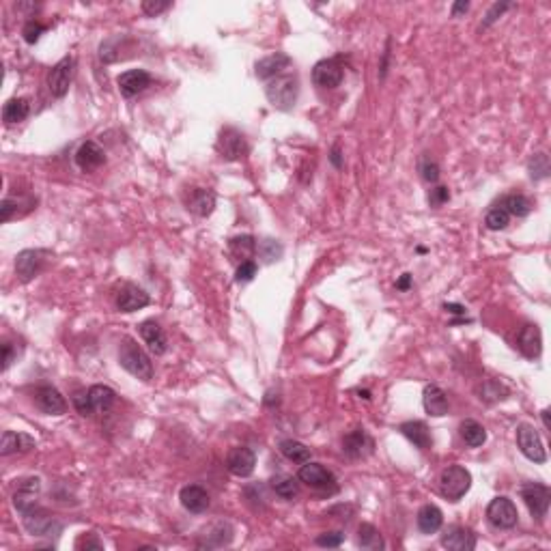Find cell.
<instances>
[{
    "label": "cell",
    "mask_w": 551,
    "mask_h": 551,
    "mask_svg": "<svg viewBox=\"0 0 551 551\" xmlns=\"http://www.w3.org/2000/svg\"><path fill=\"white\" fill-rule=\"evenodd\" d=\"M119 364L123 366V369L134 375L136 379L140 382H151L153 379V362L151 357L138 347V342L130 336H125L121 340V347H119Z\"/></svg>",
    "instance_id": "1"
},
{
    "label": "cell",
    "mask_w": 551,
    "mask_h": 551,
    "mask_svg": "<svg viewBox=\"0 0 551 551\" xmlns=\"http://www.w3.org/2000/svg\"><path fill=\"white\" fill-rule=\"evenodd\" d=\"M298 93H300V80L295 73L276 75L265 86V95L269 104L278 110H291L298 102Z\"/></svg>",
    "instance_id": "2"
},
{
    "label": "cell",
    "mask_w": 551,
    "mask_h": 551,
    "mask_svg": "<svg viewBox=\"0 0 551 551\" xmlns=\"http://www.w3.org/2000/svg\"><path fill=\"white\" fill-rule=\"evenodd\" d=\"M472 487V474L461 466H448L439 476L441 495L450 502H458Z\"/></svg>",
    "instance_id": "3"
},
{
    "label": "cell",
    "mask_w": 551,
    "mask_h": 551,
    "mask_svg": "<svg viewBox=\"0 0 551 551\" xmlns=\"http://www.w3.org/2000/svg\"><path fill=\"white\" fill-rule=\"evenodd\" d=\"M22 513V521H24V528L33 534V536H56L61 532V521L54 519L52 515H48L41 506L31 504L26 508L20 510Z\"/></svg>",
    "instance_id": "4"
},
{
    "label": "cell",
    "mask_w": 551,
    "mask_h": 551,
    "mask_svg": "<svg viewBox=\"0 0 551 551\" xmlns=\"http://www.w3.org/2000/svg\"><path fill=\"white\" fill-rule=\"evenodd\" d=\"M517 446L523 452V456L530 458V461H534V463H545L547 461V452H545L542 439L532 424L523 422V424L517 426Z\"/></svg>",
    "instance_id": "5"
},
{
    "label": "cell",
    "mask_w": 551,
    "mask_h": 551,
    "mask_svg": "<svg viewBox=\"0 0 551 551\" xmlns=\"http://www.w3.org/2000/svg\"><path fill=\"white\" fill-rule=\"evenodd\" d=\"M521 500L525 502L530 515L536 517L538 521H542L549 513L551 491H549V487H545L540 483H528L521 487Z\"/></svg>",
    "instance_id": "6"
},
{
    "label": "cell",
    "mask_w": 551,
    "mask_h": 551,
    "mask_svg": "<svg viewBox=\"0 0 551 551\" xmlns=\"http://www.w3.org/2000/svg\"><path fill=\"white\" fill-rule=\"evenodd\" d=\"M487 519L491 521V525L500 528V530H510L517 525L519 521V513H517V506L513 504V500L500 495V498H493L487 506Z\"/></svg>",
    "instance_id": "7"
},
{
    "label": "cell",
    "mask_w": 551,
    "mask_h": 551,
    "mask_svg": "<svg viewBox=\"0 0 551 551\" xmlns=\"http://www.w3.org/2000/svg\"><path fill=\"white\" fill-rule=\"evenodd\" d=\"M73 69H75V58L73 56H65L61 58L48 73V88L50 93L54 98H65L67 90H69V84H71V78H73Z\"/></svg>",
    "instance_id": "8"
},
{
    "label": "cell",
    "mask_w": 551,
    "mask_h": 551,
    "mask_svg": "<svg viewBox=\"0 0 551 551\" xmlns=\"http://www.w3.org/2000/svg\"><path fill=\"white\" fill-rule=\"evenodd\" d=\"M298 478L304 485L313 487V489H319V491L332 489V491H336V476L327 468H323L321 463H310V461L302 463V468L298 472Z\"/></svg>",
    "instance_id": "9"
},
{
    "label": "cell",
    "mask_w": 551,
    "mask_h": 551,
    "mask_svg": "<svg viewBox=\"0 0 551 551\" xmlns=\"http://www.w3.org/2000/svg\"><path fill=\"white\" fill-rule=\"evenodd\" d=\"M216 149L220 153V157L229 159V162H235L239 159L246 151H248V145H246V136L235 130V127H224L220 132V138L216 142Z\"/></svg>",
    "instance_id": "10"
},
{
    "label": "cell",
    "mask_w": 551,
    "mask_h": 551,
    "mask_svg": "<svg viewBox=\"0 0 551 551\" xmlns=\"http://www.w3.org/2000/svg\"><path fill=\"white\" fill-rule=\"evenodd\" d=\"M342 75H345V69H342L338 58H325V61H319L313 67V82L319 88H336V86H340Z\"/></svg>",
    "instance_id": "11"
},
{
    "label": "cell",
    "mask_w": 551,
    "mask_h": 551,
    "mask_svg": "<svg viewBox=\"0 0 551 551\" xmlns=\"http://www.w3.org/2000/svg\"><path fill=\"white\" fill-rule=\"evenodd\" d=\"M46 261H48V252L46 250H22L16 256V271L20 276V280L22 283L33 280L35 276L43 269Z\"/></svg>",
    "instance_id": "12"
},
{
    "label": "cell",
    "mask_w": 551,
    "mask_h": 551,
    "mask_svg": "<svg viewBox=\"0 0 551 551\" xmlns=\"http://www.w3.org/2000/svg\"><path fill=\"white\" fill-rule=\"evenodd\" d=\"M254 466H256V454L246 448V446H237V448H231L229 454H226V468L233 476H239V478H248L252 472H254Z\"/></svg>",
    "instance_id": "13"
},
{
    "label": "cell",
    "mask_w": 551,
    "mask_h": 551,
    "mask_svg": "<svg viewBox=\"0 0 551 551\" xmlns=\"http://www.w3.org/2000/svg\"><path fill=\"white\" fill-rule=\"evenodd\" d=\"M375 444L364 429H353L342 437V452L351 458H364L373 452Z\"/></svg>",
    "instance_id": "14"
},
{
    "label": "cell",
    "mask_w": 551,
    "mask_h": 551,
    "mask_svg": "<svg viewBox=\"0 0 551 551\" xmlns=\"http://www.w3.org/2000/svg\"><path fill=\"white\" fill-rule=\"evenodd\" d=\"M35 403L48 416H63L67 411L65 397L56 388H52V386H39L35 390Z\"/></svg>",
    "instance_id": "15"
},
{
    "label": "cell",
    "mask_w": 551,
    "mask_h": 551,
    "mask_svg": "<svg viewBox=\"0 0 551 551\" xmlns=\"http://www.w3.org/2000/svg\"><path fill=\"white\" fill-rule=\"evenodd\" d=\"M149 293L145 289H140L138 285H123L117 293V308L121 313H134L140 310L145 306H149Z\"/></svg>",
    "instance_id": "16"
},
{
    "label": "cell",
    "mask_w": 551,
    "mask_h": 551,
    "mask_svg": "<svg viewBox=\"0 0 551 551\" xmlns=\"http://www.w3.org/2000/svg\"><path fill=\"white\" fill-rule=\"evenodd\" d=\"M117 84H119L121 95L130 100V98H136L138 93H142V90L151 84V75L145 69H130L117 78Z\"/></svg>",
    "instance_id": "17"
},
{
    "label": "cell",
    "mask_w": 551,
    "mask_h": 551,
    "mask_svg": "<svg viewBox=\"0 0 551 551\" xmlns=\"http://www.w3.org/2000/svg\"><path fill=\"white\" fill-rule=\"evenodd\" d=\"M441 545L452 551H472L476 547V534L463 525H450L441 534Z\"/></svg>",
    "instance_id": "18"
},
{
    "label": "cell",
    "mask_w": 551,
    "mask_h": 551,
    "mask_svg": "<svg viewBox=\"0 0 551 551\" xmlns=\"http://www.w3.org/2000/svg\"><path fill=\"white\" fill-rule=\"evenodd\" d=\"M289 67H291V56H287L283 52H276V54H269V56L261 58L254 69H256V78L258 80H267L269 82L276 75L287 73Z\"/></svg>",
    "instance_id": "19"
},
{
    "label": "cell",
    "mask_w": 551,
    "mask_h": 551,
    "mask_svg": "<svg viewBox=\"0 0 551 551\" xmlns=\"http://www.w3.org/2000/svg\"><path fill=\"white\" fill-rule=\"evenodd\" d=\"M104 162H106V153H104V149H102L98 142H93V140L82 142V145L78 147V151H75V164H78L80 170H95V168H100Z\"/></svg>",
    "instance_id": "20"
},
{
    "label": "cell",
    "mask_w": 551,
    "mask_h": 551,
    "mask_svg": "<svg viewBox=\"0 0 551 551\" xmlns=\"http://www.w3.org/2000/svg\"><path fill=\"white\" fill-rule=\"evenodd\" d=\"M517 347L528 360H536L542 351V338H540L538 325H532V323L523 325L517 336Z\"/></svg>",
    "instance_id": "21"
},
{
    "label": "cell",
    "mask_w": 551,
    "mask_h": 551,
    "mask_svg": "<svg viewBox=\"0 0 551 551\" xmlns=\"http://www.w3.org/2000/svg\"><path fill=\"white\" fill-rule=\"evenodd\" d=\"M179 500H181V506L194 513V515H201L209 508V493L199 487V485H188L183 487L181 493H179Z\"/></svg>",
    "instance_id": "22"
},
{
    "label": "cell",
    "mask_w": 551,
    "mask_h": 551,
    "mask_svg": "<svg viewBox=\"0 0 551 551\" xmlns=\"http://www.w3.org/2000/svg\"><path fill=\"white\" fill-rule=\"evenodd\" d=\"M186 207L201 216V218H207L214 214L216 209V194L211 190H205V188H194L190 190V194L186 196Z\"/></svg>",
    "instance_id": "23"
},
{
    "label": "cell",
    "mask_w": 551,
    "mask_h": 551,
    "mask_svg": "<svg viewBox=\"0 0 551 551\" xmlns=\"http://www.w3.org/2000/svg\"><path fill=\"white\" fill-rule=\"evenodd\" d=\"M422 403H424L426 414L433 416V418H441V416H446L448 409H450V403H448L446 392H444L439 386H435V384H431V386L424 388V392H422Z\"/></svg>",
    "instance_id": "24"
},
{
    "label": "cell",
    "mask_w": 551,
    "mask_h": 551,
    "mask_svg": "<svg viewBox=\"0 0 551 551\" xmlns=\"http://www.w3.org/2000/svg\"><path fill=\"white\" fill-rule=\"evenodd\" d=\"M138 332L142 336V340L147 342V347L151 349V353L155 355H164L166 349H168V342H166V334L164 330L159 327V323L155 321H142L138 325Z\"/></svg>",
    "instance_id": "25"
},
{
    "label": "cell",
    "mask_w": 551,
    "mask_h": 551,
    "mask_svg": "<svg viewBox=\"0 0 551 551\" xmlns=\"http://www.w3.org/2000/svg\"><path fill=\"white\" fill-rule=\"evenodd\" d=\"M399 431L420 450H429L433 446V437H431V431L424 422L420 420H409V422H403L399 426Z\"/></svg>",
    "instance_id": "26"
},
{
    "label": "cell",
    "mask_w": 551,
    "mask_h": 551,
    "mask_svg": "<svg viewBox=\"0 0 551 551\" xmlns=\"http://www.w3.org/2000/svg\"><path fill=\"white\" fill-rule=\"evenodd\" d=\"M35 448V439L26 433H16V431H5L3 441H0V454L9 456L16 452H28Z\"/></svg>",
    "instance_id": "27"
},
{
    "label": "cell",
    "mask_w": 551,
    "mask_h": 551,
    "mask_svg": "<svg viewBox=\"0 0 551 551\" xmlns=\"http://www.w3.org/2000/svg\"><path fill=\"white\" fill-rule=\"evenodd\" d=\"M88 401L95 414H108L117 401V392L108 386H90L88 388Z\"/></svg>",
    "instance_id": "28"
},
{
    "label": "cell",
    "mask_w": 551,
    "mask_h": 551,
    "mask_svg": "<svg viewBox=\"0 0 551 551\" xmlns=\"http://www.w3.org/2000/svg\"><path fill=\"white\" fill-rule=\"evenodd\" d=\"M444 523V515L435 504H424L418 510V528L422 534H435Z\"/></svg>",
    "instance_id": "29"
},
{
    "label": "cell",
    "mask_w": 551,
    "mask_h": 551,
    "mask_svg": "<svg viewBox=\"0 0 551 551\" xmlns=\"http://www.w3.org/2000/svg\"><path fill=\"white\" fill-rule=\"evenodd\" d=\"M357 545L362 549H371V551H379V549L386 547L382 532L375 525H371V523H362L360 525V530H357Z\"/></svg>",
    "instance_id": "30"
},
{
    "label": "cell",
    "mask_w": 551,
    "mask_h": 551,
    "mask_svg": "<svg viewBox=\"0 0 551 551\" xmlns=\"http://www.w3.org/2000/svg\"><path fill=\"white\" fill-rule=\"evenodd\" d=\"M458 433H461L463 441L472 448H481L487 441V431L481 422L476 420H463L461 426H458Z\"/></svg>",
    "instance_id": "31"
},
{
    "label": "cell",
    "mask_w": 551,
    "mask_h": 551,
    "mask_svg": "<svg viewBox=\"0 0 551 551\" xmlns=\"http://www.w3.org/2000/svg\"><path fill=\"white\" fill-rule=\"evenodd\" d=\"M280 452L293 463H306L310 461V448L298 439H283L280 441Z\"/></svg>",
    "instance_id": "32"
},
{
    "label": "cell",
    "mask_w": 551,
    "mask_h": 551,
    "mask_svg": "<svg viewBox=\"0 0 551 551\" xmlns=\"http://www.w3.org/2000/svg\"><path fill=\"white\" fill-rule=\"evenodd\" d=\"M28 112H31L28 100H24V98H14V100H9V102L5 104V108H3V119H5L7 123H20V121H24V119L28 117Z\"/></svg>",
    "instance_id": "33"
},
{
    "label": "cell",
    "mask_w": 551,
    "mask_h": 551,
    "mask_svg": "<svg viewBox=\"0 0 551 551\" xmlns=\"http://www.w3.org/2000/svg\"><path fill=\"white\" fill-rule=\"evenodd\" d=\"M229 250L235 258H239L241 263L248 261L250 256H254L256 252V239L252 235H241V237H233L229 241Z\"/></svg>",
    "instance_id": "34"
},
{
    "label": "cell",
    "mask_w": 551,
    "mask_h": 551,
    "mask_svg": "<svg viewBox=\"0 0 551 551\" xmlns=\"http://www.w3.org/2000/svg\"><path fill=\"white\" fill-rule=\"evenodd\" d=\"M271 489L276 491V495H280L285 500H293L298 493H300V485L293 476H287V474H278L271 478Z\"/></svg>",
    "instance_id": "35"
},
{
    "label": "cell",
    "mask_w": 551,
    "mask_h": 551,
    "mask_svg": "<svg viewBox=\"0 0 551 551\" xmlns=\"http://www.w3.org/2000/svg\"><path fill=\"white\" fill-rule=\"evenodd\" d=\"M500 205L508 211V216H517V218H525L532 211V203L523 194H508Z\"/></svg>",
    "instance_id": "36"
},
{
    "label": "cell",
    "mask_w": 551,
    "mask_h": 551,
    "mask_svg": "<svg viewBox=\"0 0 551 551\" xmlns=\"http://www.w3.org/2000/svg\"><path fill=\"white\" fill-rule=\"evenodd\" d=\"M528 170H530V179L532 181H540V179H547L549 177V155L545 151H538L530 157L528 162Z\"/></svg>",
    "instance_id": "37"
},
{
    "label": "cell",
    "mask_w": 551,
    "mask_h": 551,
    "mask_svg": "<svg viewBox=\"0 0 551 551\" xmlns=\"http://www.w3.org/2000/svg\"><path fill=\"white\" fill-rule=\"evenodd\" d=\"M508 224H510V216H508V211H506L502 205L491 207V209L487 211V216H485V226H487L489 231H504Z\"/></svg>",
    "instance_id": "38"
},
{
    "label": "cell",
    "mask_w": 551,
    "mask_h": 551,
    "mask_svg": "<svg viewBox=\"0 0 551 551\" xmlns=\"http://www.w3.org/2000/svg\"><path fill=\"white\" fill-rule=\"evenodd\" d=\"M508 394V390L500 384V382H493V379H487L483 386H481V399L485 403H498V401H504Z\"/></svg>",
    "instance_id": "39"
},
{
    "label": "cell",
    "mask_w": 551,
    "mask_h": 551,
    "mask_svg": "<svg viewBox=\"0 0 551 551\" xmlns=\"http://www.w3.org/2000/svg\"><path fill=\"white\" fill-rule=\"evenodd\" d=\"M256 250L261 252V256L265 258V263H273V261H278V258L283 256V246L276 241V239H263V241L256 246Z\"/></svg>",
    "instance_id": "40"
},
{
    "label": "cell",
    "mask_w": 551,
    "mask_h": 551,
    "mask_svg": "<svg viewBox=\"0 0 551 551\" xmlns=\"http://www.w3.org/2000/svg\"><path fill=\"white\" fill-rule=\"evenodd\" d=\"M420 174L426 183H435L439 179V166L435 159H431L429 155L420 157Z\"/></svg>",
    "instance_id": "41"
},
{
    "label": "cell",
    "mask_w": 551,
    "mask_h": 551,
    "mask_svg": "<svg viewBox=\"0 0 551 551\" xmlns=\"http://www.w3.org/2000/svg\"><path fill=\"white\" fill-rule=\"evenodd\" d=\"M43 33H46V26H43L41 22H37V20H28V22L24 24V28H22V37H24V41L31 43V46L37 43Z\"/></svg>",
    "instance_id": "42"
},
{
    "label": "cell",
    "mask_w": 551,
    "mask_h": 551,
    "mask_svg": "<svg viewBox=\"0 0 551 551\" xmlns=\"http://www.w3.org/2000/svg\"><path fill=\"white\" fill-rule=\"evenodd\" d=\"M73 407H75L78 414L84 416V418H90V416L95 414L93 407H90V401H88V390H78V392L73 394Z\"/></svg>",
    "instance_id": "43"
},
{
    "label": "cell",
    "mask_w": 551,
    "mask_h": 551,
    "mask_svg": "<svg viewBox=\"0 0 551 551\" xmlns=\"http://www.w3.org/2000/svg\"><path fill=\"white\" fill-rule=\"evenodd\" d=\"M256 271H258V267H256V263L254 261H243L239 267H237V273H235V280L239 283V285H246V283H250V280H254V276H256Z\"/></svg>",
    "instance_id": "44"
},
{
    "label": "cell",
    "mask_w": 551,
    "mask_h": 551,
    "mask_svg": "<svg viewBox=\"0 0 551 551\" xmlns=\"http://www.w3.org/2000/svg\"><path fill=\"white\" fill-rule=\"evenodd\" d=\"M342 540H345V534L338 532V530H334V532H323V534L317 536V545H319V547H340Z\"/></svg>",
    "instance_id": "45"
},
{
    "label": "cell",
    "mask_w": 551,
    "mask_h": 551,
    "mask_svg": "<svg viewBox=\"0 0 551 551\" xmlns=\"http://www.w3.org/2000/svg\"><path fill=\"white\" fill-rule=\"evenodd\" d=\"M166 9H170V3H166V0H145L142 3V11L149 18H155V16L164 14Z\"/></svg>",
    "instance_id": "46"
},
{
    "label": "cell",
    "mask_w": 551,
    "mask_h": 551,
    "mask_svg": "<svg viewBox=\"0 0 551 551\" xmlns=\"http://www.w3.org/2000/svg\"><path fill=\"white\" fill-rule=\"evenodd\" d=\"M448 199H450V192L444 186H437L429 192V205L431 207H441L444 203H448Z\"/></svg>",
    "instance_id": "47"
},
{
    "label": "cell",
    "mask_w": 551,
    "mask_h": 551,
    "mask_svg": "<svg viewBox=\"0 0 551 551\" xmlns=\"http://www.w3.org/2000/svg\"><path fill=\"white\" fill-rule=\"evenodd\" d=\"M22 205V201H14V199H5L3 205H0V218H3V222H9L14 218V211H18Z\"/></svg>",
    "instance_id": "48"
},
{
    "label": "cell",
    "mask_w": 551,
    "mask_h": 551,
    "mask_svg": "<svg viewBox=\"0 0 551 551\" xmlns=\"http://www.w3.org/2000/svg\"><path fill=\"white\" fill-rule=\"evenodd\" d=\"M506 9H510V3H495V5L491 7V11L487 14V20L483 22V28H487L489 24H493Z\"/></svg>",
    "instance_id": "49"
},
{
    "label": "cell",
    "mask_w": 551,
    "mask_h": 551,
    "mask_svg": "<svg viewBox=\"0 0 551 551\" xmlns=\"http://www.w3.org/2000/svg\"><path fill=\"white\" fill-rule=\"evenodd\" d=\"M11 362H14V347H11V342H5L3 345V371L9 369Z\"/></svg>",
    "instance_id": "50"
},
{
    "label": "cell",
    "mask_w": 551,
    "mask_h": 551,
    "mask_svg": "<svg viewBox=\"0 0 551 551\" xmlns=\"http://www.w3.org/2000/svg\"><path fill=\"white\" fill-rule=\"evenodd\" d=\"M468 9H470V3H468V0H458V3H454V5H452V18H458L461 14H468Z\"/></svg>",
    "instance_id": "51"
},
{
    "label": "cell",
    "mask_w": 551,
    "mask_h": 551,
    "mask_svg": "<svg viewBox=\"0 0 551 551\" xmlns=\"http://www.w3.org/2000/svg\"><path fill=\"white\" fill-rule=\"evenodd\" d=\"M78 545H80V547H86V549H90V547H95V549H102V547H104V545H102V542H100V540L95 538V534H90V538H86V536H84V538H82V540H80Z\"/></svg>",
    "instance_id": "52"
},
{
    "label": "cell",
    "mask_w": 551,
    "mask_h": 551,
    "mask_svg": "<svg viewBox=\"0 0 551 551\" xmlns=\"http://www.w3.org/2000/svg\"><path fill=\"white\" fill-rule=\"evenodd\" d=\"M411 287V273H403L401 278L397 280V289L399 291H407Z\"/></svg>",
    "instance_id": "53"
},
{
    "label": "cell",
    "mask_w": 551,
    "mask_h": 551,
    "mask_svg": "<svg viewBox=\"0 0 551 551\" xmlns=\"http://www.w3.org/2000/svg\"><path fill=\"white\" fill-rule=\"evenodd\" d=\"M330 159H332V164H334L336 168H340V166H342V159H340V145H334Z\"/></svg>",
    "instance_id": "54"
},
{
    "label": "cell",
    "mask_w": 551,
    "mask_h": 551,
    "mask_svg": "<svg viewBox=\"0 0 551 551\" xmlns=\"http://www.w3.org/2000/svg\"><path fill=\"white\" fill-rule=\"evenodd\" d=\"M444 308L450 310V313H454V315H466V308H463V306H456V304H446Z\"/></svg>",
    "instance_id": "55"
},
{
    "label": "cell",
    "mask_w": 551,
    "mask_h": 551,
    "mask_svg": "<svg viewBox=\"0 0 551 551\" xmlns=\"http://www.w3.org/2000/svg\"><path fill=\"white\" fill-rule=\"evenodd\" d=\"M540 418H542L545 429H551V422H549V409H542V411H540Z\"/></svg>",
    "instance_id": "56"
}]
</instances>
